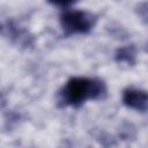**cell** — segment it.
Listing matches in <instances>:
<instances>
[{
    "label": "cell",
    "instance_id": "1",
    "mask_svg": "<svg viewBox=\"0 0 148 148\" xmlns=\"http://www.w3.org/2000/svg\"><path fill=\"white\" fill-rule=\"evenodd\" d=\"M101 92L102 86L99 82L84 77H74L66 83L62 90V97L67 104L79 105L89 98L99 96Z\"/></svg>",
    "mask_w": 148,
    "mask_h": 148
},
{
    "label": "cell",
    "instance_id": "2",
    "mask_svg": "<svg viewBox=\"0 0 148 148\" xmlns=\"http://www.w3.org/2000/svg\"><path fill=\"white\" fill-rule=\"evenodd\" d=\"M61 23L68 32H87L92 25V16L84 12H68L62 15Z\"/></svg>",
    "mask_w": 148,
    "mask_h": 148
},
{
    "label": "cell",
    "instance_id": "3",
    "mask_svg": "<svg viewBox=\"0 0 148 148\" xmlns=\"http://www.w3.org/2000/svg\"><path fill=\"white\" fill-rule=\"evenodd\" d=\"M124 102L131 108L145 110L147 104V95L145 91L130 89L124 94Z\"/></svg>",
    "mask_w": 148,
    "mask_h": 148
},
{
    "label": "cell",
    "instance_id": "4",
    "mask_svg": "<svg viewBox=\"0 0 148 148\" xmlns=\"http://www.w3.org/2000/svg\"><path fill=\"white\" fill-rule=\"evenodd\" d=\"M49 1L54 5H58V6H68L72 2H74L75 0H49Z\"/></svg>",
    "mask_w": 148,
    "mask_h": 148
}]
</instances>
